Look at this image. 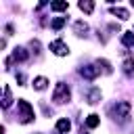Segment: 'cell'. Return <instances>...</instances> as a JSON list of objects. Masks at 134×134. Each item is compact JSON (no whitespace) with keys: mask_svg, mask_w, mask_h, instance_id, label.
Segmentation results:
<instances>
[{"mask_svg":"<svg viewBox=\"0 0 134 134\" xmlns=\"http://www.w3.org/2000/svg\"><path fill=\"white\" fill-rule=\"evenodd\" d=\"M109 111H111V115H113L117 121H126V119L130 117L132 107H130V103H128V100H119V103H115Z\"/></svg>","mask_w":134,"mask_h":134,"instance_id":"cell-1","label":"cell"},{"mask_svg":"<svg viewBox=\"0 0 134 134\" xmlns=\"http://www.w3.org/2000/svg\"><path fill=\"white\" fill-rule=\"evenodd\" d=\"M17 107H19V121L21 124H29V121H34V107L27 103V100H23V98H19L17 100Z\"/></svg>","mask_w":134,"mask_h":134,"instance_id":"cell-2","label":"cell"},{"mask_svg":"<svg viewBox=\"0 0 134 134\" xmlns=\"http://www.w3.org/2000/svg\"><path fill=\"white\" fill-rule=\"evenodd\" d=\"M69 98H71L69 86H67V84H57V88H54V92H52V100L59 103V105H63V103H69Z\"/></svg>","mask_w":134,"mask_h":134,"instance_id":"cell-3","label":"cell"},{"mask_svg":"<svg viewBox=\"0 0 134 134\" xmlns=\"http://www.w3.org/2000/svg\"><path fill=\"white\" fill-rule=\"evenodd\" d=\"M27 57H29V52H27L25 48L17 46V48L13 50V57H10V59H6V61H4V65H6V67H10V63H13V61H25Z\"/></svg>","mask_w":134,"mask_h":134,"instance_id":"cell-4","label":"cell"},{"mask_svg":"<svg viewBox=\"0 0 134 134\" xmlns=\"http://www.w3.org/2000/svg\"><path fill=\"white\" fill-rule=\"evenodd\" d=\"M50 50H52L54 54H59V57H65V54L69 52V46H67L63 40H54V42H50Z\"/></svg>","mask_w":134,"mask_h":134,"instance_id":"cell-5","label":"cell"},{"mask_svg":"<svg viewBox=\"0 0 134 134\" xmlns=\"http://www.w3.org/2000/svg\"><path fill=\"white\" fill-rule=\"evenodd\" d=\"M98 73H100V69H98V67H94V65H84V67L80 69V75H84L86 80H94Z\"/></svg>","mask_w":134,"mask_h":134,"instance_id":"cell-6","label":"cell"},{"mask_svg":"<svg viewBox=\"0 0 134 134\" xmlns=\"http://www.w3.org/2000/svg\"><path fill=\"white\" fill-rule=\"evenodd\" d=\"M69 128H71V121H69L67 117H61V119L57 121V132L65 134V132H69Z\"/></svg>","mask_w":134,"mask_h":134,"instance_id":"cell-7","label":"cell"},{"mask_svg":"<svg viewBox=\"0 0 134 134\" xmlns=\"http://www.w3.org/2000/svg\"><path fill=\"white\" fill-rule=\"evenodd\" d=\"M73 31H75V36H86L88 34V25L84 21H75L73 23Z\"/></svg>","mask_w":134,"mask_h":134,"instance_id":"cell-8","label":"cell"},{"mask_svg":"<svg viewBox=\"0 0 134 134\" xmlns=\"http://www.w3.org/2000/svg\"><path fill=\"white\" fill-rule=\"evenodd\" d=\"M109 10H111V15L119 17V19H128V17H130V13H128L126 8H121V6H111Z\"/></svg>","mask_w":134,"mask_h":134,"instance_id":"cell-9","label":"cell"},{"mask_svg":"<svg viewBox=\"0 0 134 134\" xmlns=\"http://www.w3.org/2000/svg\"><path fill=\"white\" fill-rule=\"evenodd\" d=\"M98 100H100V90H98V88H92V90L88 92V103H90V105H96Z\"/></svg>","mask_w":134,"mask_h":134,"instance_id":"cell-10","label":"cell"},{"mask_svg":"<svg viewBox=\"0 0 134 134\" xmlns=\"http://www.w3.org/2000/svg\"><path fill=\"white\" fill-rule=\"evenodd\" d=\"M96 67H98V69L103 67V71H105L107 75H109V73L113 71V67H111V63H109L107 59H98V61H96Z\"/></svg>","mask_w":134,"mask_h":134,"instance_id":"cell-11","label":"cell"},{"mask_svg":"<svg viewBox=\"0 0 134 134\" xmlns=\"http://www.w3.org/2000/svg\"><path fill=\"white\" fill-rule=\"evenodd\" d=\"M10 103H13V96H10V88H8V86H4V96H2V107H4V109H8V107H10Z\"/></svg>","mask_w":134,"mask_h":134,"instance_id":"cell-12","label":"cell"},{"mask_svg":"<svg viewBox=\"0 0 134 134\" xmlns=\"http://www.w3.org/2000/svg\"><path fill=\"white\" fill-rule=\"evenodd\" d=\"M98 124H100V117H98L96 113H92V115L86 117V126H88V128H96Z\"/></svg>","mask_w":134,"mask_h":134,"instance_id":"cell-13","label":"cell"},{"mask_svg":"<svg viewBox=\"0 0 134 134\" xmlns=\"http://www.w3.org/2000/svg\"><path fill=\"white\" fill-rule=\"evenodd\" d=\"M67 6H69V4H67L65 0H57V2H52V4H50V8H52V10H57V13L67 10Z\"/></svg>","mask_w":134,"mask_h":134,"instance_id":"cell-14","label":"cell"},{"mask_svg":"<svg viewBox=\"0 0 134 134\" xmlns=\"http://www.w3.org/2000/svg\"><path fill=\"white\" fill-rule=\"evenodd\" d=\"M46 86H48V80H46V77H42V75H40V77H36V80H34V88H36V90H44Z\"/></svg>","mask_w":134,"mask_h":134,"instance_id":"cell-15","label":"cell"},{"mask_svg":"<svg viewBox=\"0 0 134 134\" xmlns=\"http://www.w3.org/2000/svg\"><path fill=\"white\" fill-rule=\"evenodd\" d=\"M77 6H80V10H84V13H92V10H94V2H90V0H84V2H80Z\"/></svg>","mask_w":134,"mask_h":134,"instance_id":"cell-16","label":"cell"},{"mask_svg":"<svg viewBox=\"0 0 134 134\" xmlns=\"http://www.w3.org/2000/svg\"><path fill=\"white\" fill-rule=\"evenodd\" d=\"M65 23H67V19H65V17H57V19H54L50 25H52V29H57V31H59V29H61Z\"/></svg>","mask_w":134,"mask_h":134,"instance_id":"cell-17","label":"cell"},{"mask_svg":"<svg viewBox=\"0 0 134 134\" xmlns=\"http://www.w3.org/2000/svg\"><path fill=\"white\" fill-rule=\"evenodd\" d=\"M124 71L128 75H132V71H134V59H126L124 61Z\"/></svg>","mask_w":134,"mask_h":134,"instance_id":"cell-18","label":"cell"},{"mask_svg":"<svg viewBox=\"0 0 134 134\" xmlns=\"http://www.w3.org/2000/svg\"><path fill=\"white\" fill-rule=\"evenodd\" d=\"M121 42H124V46H134V34H132V31H128V34H124V38H121Z\"/></svg>","mask_w":134,"mask_h":134,"instance_id":"cell-19","label":"cell"},{"mask_svg":"<svg viewBox=\"0 0 134 134\" xmlns=\"http://www.w3.org/2000/svg\"><path fill=\"white\" fill-rule=\"evenodd\" d=\"M17 82H19V84H23V82H25V77H23L21 73H17Z\"/></svg>","mask_w":134,"mask_h":134,"instance_id":"cell-20","label":"cell"}]
</instances>
